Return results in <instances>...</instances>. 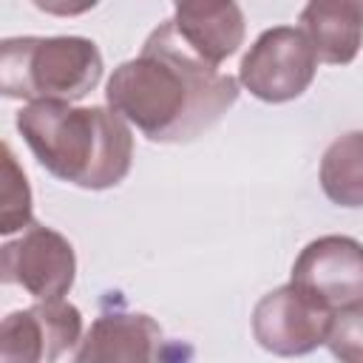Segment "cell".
I'll return each instance as SVG.
<instances>
[{
    "mask_svg": "<svg viewBox=\"0 0 363 363\" xmlns=\"http://www.w3.org/2000/svg\"><path fill=\"white\" fill-rule=\"evenodd\" d=\"M105 99L150 142H190L235 105L238 82L199 60L167 20L111 74Z\"/></svg>",
    "mask_w": 363,
    "mask_h": 363,
    "instance_id": "cell-1",
    "label": "cell"
},
{
    "mask_svg": "<svg viewBox=\"0 0 363 363\" xmlns=\"http://www.w3.org/2000/svg\"><path fill=\"white\" fill-rule=\"evenodd\" d=\"M17 130L51 176L85 190L116 187L133 162L130 128L111 108L28 102L17 113Z\"/></svg>",
    "mask_w": 363,
    "mask_h": 363,
    "instance_id": "cell-2",
    "label": "cell"
},
{
    "mask_svg": "<svg viewBox=\"0 0 363 363\" xmlns=\"http://www.w3.org/2000/svg\"><path fill=\"white\" fill-rule=\"evenodd\" d=\"M102 54L88 37H9L0 43V91L9 99L74 102L102 79Z\"/></svg>",
    "mask_w": 363,
    "mask_h": 363,
    "instance_id": "cell-3",
    "label": "cell"
},
{
    "mask_svg": "<svg viewBox=\"0 0 363 363\" xmlns=\"http://www.w3.org/2000/svg\"><path fill=\"white\" fill-rule=\"evenodd\" d=\"M0 363H85L79 309L65 301H40L6 315Z\"/></svg>",
    "mask_w": 363,
    "mask_h": 363,
    "instance_id": "cell-4",
    "label": "cell"
},
{
    "mask_svg": "<svg viewBox=\"0 0 363 363\" xmlns=\"http://www.w3.org/2000/svg\"><path fill=\"white\" fill-rule=\"evenodd\" d=\"M318 54L306 34L295 26L267 28L244 54L238 68V82L261 102H289L298 99L315 79Z\"/></svg>",
    "mask_w": 363,
    "mask_h": 363,
    "instance_id": "cell-5",
    "label": "cell"
},
{
    "mask_svg": "<svg viewBox=\"0 0 363 363\" xmlns=\"http://www.w3.org/2000/svg\"><path fill=\"white\" fill-rule=\"evenodd\" d=\"M335 312L292 281L267 292L252 309V335L278 357H301L326 343Z\"/></svg>",
    "mask_w": 363,
    "mask_h": 363,
    "instance_id": "cell-6",
    "label": "cell"
},
{
    "mask_svg": "<svg viewBox=\"0 0 363 363\" xmlns=\"http://www.w3.org/2000/svg\"><path fill=\"white\" fill-rule=\"evenodd\" d=\"M0 272L3 284H17L37 301H62L74 286L77 255L62 233L31 224L17 241L3 244Z\"/></svg>",
    "mask_w": 363,
    "mask_h": 363,
    "instance_id": "cell-7",
    "label": "cell"
},
{
    "mask_svg": "<svg viewBox=\"0 0 363 363\" xmlns=\"http://www.w3.org/2000/svg\"><path fill=\"white\" fill-rule=\"evenodd\" d=\"M292 284L332 312L363 301V244L349 235L309 241L292 264Z\"/></svg>",
    "mask_w": 363,
    "mask_h": 363,
    "instance_id": "cell-8",
    "label": "cell"
},
{
    "mask_svg": "<svg viewBox=\"0 0 363 363\" xmlns=\"http://www.w3.org/2000/svg\"><path fill=\"white\" fill-rule=\"evenodd\" d=\"M162 329L142 312H108L85 335V363H162Z\"/></svg>",
    "mask_w": 363,
    "mask_h": 363,
    "instance_id": "cell-9",
    "label": "cell"
},
{
    "mask_svg": "<svg viewBox=\"0 0 363 363\" xmlns=\"http://www.w3.org/2000/svg\"><path fill=\"white\" fill-rule=\"evenodd\" d=\"M173 26L182 43L213 68L244 43V14L235 3H179Z\"/></svg>",
    "mask_w": 363,
    "mask_h": 363,
    "instance_id": "cell-10",
    "label": "cell"
},
{
    "mask_svg": "<svg viewBox=\"0 0 363 363\" xmlns=\"http://www.w3.org/2000/svg\"><path fill=\"white\" fill-rule=\"evenodd\" d=\"M301 31L318 60L346 65L363 45V6L354 0H315L301 11Z\"/></svg>",
    "mask_w": 363,
    "mask_h": 363,
    "instance_id": "cell-11",
    "label": "cell"
},
{
    "mask_svg": "<svg viewBox=\"0 0 363 363\" xmlns=\"http://www.w3.org/2000/svg\"><path fill=\"white\" fill-rule=\"evenodd\" d=\"M320 187L340 207H363V130L343 133L326 147Z\"/></svg>",
    "mask_w": 363,
    "mask_h": 363,
    "instance_id": "cell-12",
    "label": "cell"
},
{
    "mask_svg": "<svg viewBox=\"0 0 363 363\" xmlns=\"http://www.w3.org/2000/svg\"><path fill=\"white\" fill-rule=\"evenodd\" d=\"M0 233L31 227V190L9 145H3V196H0Z\"/></svg>",
    "mask_w": 363,
    "mask_h": 363,
    "instance_id": "cell-13",
    "label": "cell"
},
{
    "mask_svg": "<svg viewBox=\"0 0 363 363\" xmlns=\"http://www.w3.org/2000/svg\"><path fill=\"white\" fill-rule=\"evenodd\" d=\"M326 346L340 363H363V301L335 312Z\"/></svg>",
    "mask_w": 363,
    "mask_h": 363,
    "instance_id": "cell-14",
    "label": "cell"
}]
</instances>
